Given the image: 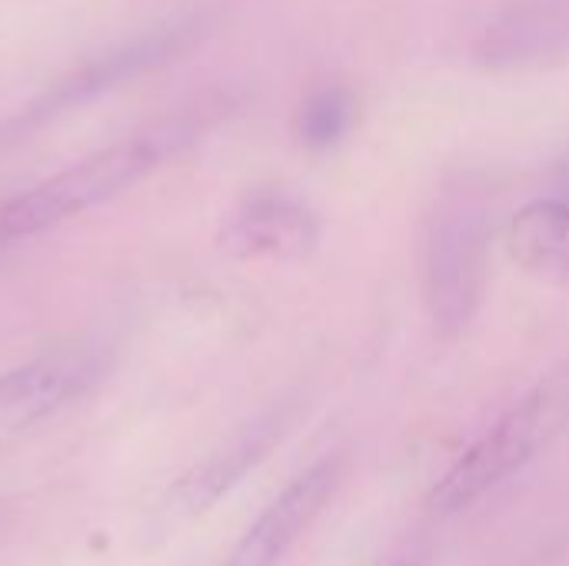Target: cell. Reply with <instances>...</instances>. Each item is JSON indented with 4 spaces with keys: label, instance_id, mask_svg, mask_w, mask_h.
Wrapping results in <instances>:
<instances>
[{
    "label": "cell",
    "instance_id": "obj_1",
    "mask_svg": "<svg viewBox=\"0 0 569 566\" xmlns=\"http://www.w3.org/2000/svg\"><path fill=\"white\" fill-rule=\"evenodd\" d=\"M200 133V117L193 110L163 117L133 137H123L67 170L33 183L23 193H13L0 203V247L40 237L70 217L130 190L147 173H153L163 160L183 150Z\"/></svg>",
    "mask_w": 569,
    "mask_h": 566
},
{
    "label": "cell",
    "instance_id": "obj_2",
    "mask_svg": "<svg viewBox=\"0 0 569 566\" xmlns=\"http://www.w3.org/2000/svg\"><path fill=\"white\" fill-rule=\"evenodd\" d=\"M569 430V360L507 410L433 487L430 504L440 514L463 510L483 494L520 474L540 450Z\"/></svg>",
    "mask_w": 569,
    "mask_h": 566
},
{
    "label": "cell",
    "instance_id": "obj_3",
    "mask_svg": "<svg viewBox=\"0 0 569 566\" xmlns=\"http://www.w3.org/2000/svg\"><path fill=\"white\" fill-rule=\"evenodd\" d=\"M490 224L480 203L450 197L423 230V300L440 334H460L487 290Z\"/></svg>",
    "mask_w": 569,
    "mask_h": 566
},
{
    "label": "cell",
    "instance_id": "obj_4",
    "mask_svg": "<svg viewBox=\"0 0 569 566\" xmlns=\"http://www.w3.org/2000/svg\"><path fill=\"white\" fill-rule=\"evenodd\" d=\"M200 40V23L197 20H177V23H163L157 30H147L87 63H80L73 73H67L63 80H57L40 100H33L20 117H13L3 130L7 140H20L27 130L47 123L57 113H67L120 83H130L137 77H143L153 67H163L177 57H183L193 43Z\"/></svg>",
    "mask_w": 569,
    "mask_h": 566
},
{
    "label": "cell",
    "instance_id": "obj_5",
    "mask_svg": "<svg viewBox=\"0 0 569 566\" xmlns=\"http://www.w3.org/2000/svg\"><path fill=\"white\" fill-rule=\"evenodd\" d=\"M320 244L317 214L283 190L243 193L217 227V247L243 264H297Z\"/></svg>",
    "mask_w": 569,
    "mask_h": 566
},
{
    "label": "cell",
    "instance_id": "obj_6",
    "mask_svg": "<svg viewBox=\"0 0 569 566\" xmlns=\"http://www.w3.org/2000/svg\"><path fill=\"white\" fill-rule=\"evenodd\" d=\"M103 374L93 350H53L0 374V444L40 427L80 400Z\"/></svg>",
    "mask_w": 569,
    "mask_h": 566
},
{
    "label": "cell",
    "instance_id": "obj_7",
    "mask_svg": "<svg viewBox=\"0 0 569 566\" xmlns=\"http://www.w3.org/2000/svg\"><path fill=\"white\" fill-rule=\"evenodd\" d=\"M340 457H327L303 470L293 484L280 490V497L250 524V530L237 540L230 557L220 566H277L287 550L300 540V534L320 517L340 484Z\"/></svg>",
    "mask_w": 569,
    "mask_h": 566
},
{
    "label": "cell",
    "instance_id": "obj_8",
    "mask_svg": "<svg viewBox=\"0 0 569 566\" xmlns=\"http://www.w3.org/2000/svg\"><path fill=\"white\" fill-rule=\"evenodd\" d=\"M507 250L520 270L547 284L569 280V203L530 200L510 217Z\"/></svg>",
    "mask_w": 569,
    "mask_h": 566
},
{
    "label": "cell",
    "instance_id": "obj_9",
    "mask_svg": "<svg viewBox=\"0 0 569 566\" xmlns=\"http://www.w3.org/2000/svg\"><path fill=\"white\" fill-rule=\"evenodd\" d=\"M353 123V97L340 83H323L310 90L297 110V137L310 150H327L347 137Z\"/></svg>",
    "mask_w": 569,
    "mask_h": 566
}]
</instances>
